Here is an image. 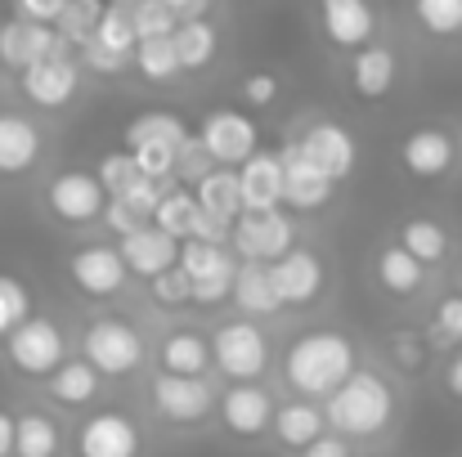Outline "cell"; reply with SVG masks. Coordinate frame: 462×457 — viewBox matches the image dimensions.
I'll return each mask as SVG.
<instances>
[{
  "mask_svg": "<svg viewBox=\"0 0 462 457\" xmlns=\"http://www.w3.org/2000/svg\"><path fill=\"white\" fill-rule=\"evenodd\" d=\"M328 408V431H337V435H346V440H377V435H386L391 431V422H395V386L382 377V372H373V368H355L350 377H346V386H337L328 399H323Z\"/></svg>",
  "mask_w": 462,
  "mask_h": 457,
  "instance_id": "1",
  "label": "cell"
},
{
  "mask_svg": "<svg viewBox=\"0 0 462 457\" xmlns=\"http://www.w3.org/2000/svg\"><path fill=\"white\" fill-rule=\"evenodd\" d=\"M350 372H355V345L337 327L301 332L283 354V377L306 399H328L337 386H346Z\"/></svg>",
  "mask_w": 462,
  "mask_h": 457,
  "instance_id": "2",
  "label": "cell"
},
{
  "mask_svg": "<svg viewBox=\"0 0 462 457\" xmlns=\"http://www.w3.org/2000/svg\"><path fill=\"white\" fill-rule=\"evenodd\" d=\"M5 359L18 377L27 381H45L63 359H68V336L50 314H32L23 318L9 336H5Z\"/></svg>",
  "mask_w": 462,
  "mask_h": 457,
  "instance_id": "3",
  "label": "cell"
},
{
  "mask_svg": "<svg viewBox=\"0 0 462 457\" xmlns=\"http://www.w3.org/2000/svg\"><path fill=\"white\" fill-rule=\"evenodd\" d=\"M81 359H90L104 377H131V372L144 368L149 345H144V336H140L135 323L104 314V318H95L81 332Z\"/></svg>",
  "mask_w": 462,
  "mask_h": 457,
  "instance_id": "4",
  "label": "cell"
},
{
  "mask_svg": "<svg viewBox=\"0 0 462 457\" xmlns=\"http://www.w3.org/2000/svg\"><path fill=\"white\" fill-rule=\"evenodd\" d=\"M211 363L229 381H261L270 368V336L256 327V318H234L211 332Z\"/></svg>",
  "mask_w": 462,
  "mask_h": 457,
  "instance_id": "5",
  "label": "cell"
},
{
  "mask_svg": "<svg viewBox=\"0 0 462 457\" xmlns=\"http://www.w3.org/2000/svg\"><path fill=\"white\" fill-rule=\"evenodd\" d=\"M229 247L243 260L274 265L279 256H288L297 247V224H292V215L283 206H274V211H243L229 224Z\"/></svg>",
  "mask_w": 462,
  "mask_h": 457,
  "instance_id": "6",
  "label": "cell"
},
{
  "mask_svg": "<svg viewBox=\"0 0 462 457\" xmlns=\"http://www.w3.org/2000/svg\"><path fill=\"white\" fill-rule=\"evenodd\" d=\"M45 206L59 224L68 229H86L95 220H104V206H108V188L95 170H59L45 188Z\"/></svg>",
  "mask_w": 462,
  "mask_h": 457,
  "instance_id": "7",
  "label": "cell"
},
{
  "mask_svg": "<svg viewBox=\"0 0 462 457\" xmlns=\"http://www.w3.org/2000/svg\"><path fill=\"white\" fill-rule=\"evenodd\" d=\"M153 408L162 422L175 426H198L216 413V386L207 377H175V372H157L149 381Z\"/></svg>",
  "mask_w": 462,
  "mask_h": 457,
  "instance_id": "8",
  "label": "cell"
},
{
  "mask_svg": "<svg viewBox=\"0 0 462 457\" xmlns=\"http://www.w3.org/2000/svg\"><path fill=\"white\" fill-rule=\"evenodd\" d=\"M140 449H144V431L122 408L90 413L77 431V457H140Z\"/></svg>",
  "mask_w": 462,
  "mask_h": 457,
  "instance_id": "9",
  "label": "cell"
},
{
  "mask_svg": "<svg viewBox=\"0 0 462 457\" xmlns=\"http://www.w3.org/2000/svg\"><path fill=\"white\" fill-rule=\"evenodd\" d=\"M18 86H23V95H27L32 108L59 113V108L72 104V95H77V86H81V68H77V59L63 50V54H50V59L32 63L27 72H18Z\"/></svg>",
  "mask_w": 462,
  "mask_h": 457,
  "instance_id": "10",
  "label": "cell"
},
{
  "mask_svg": "<svg viewBox=\"0 0 462 457\" xmlns=\"http://www.w3.org/2000/svg\"><path fill=\"white\" fill-rule=\"evenodd\" d=\"M198 144L216 166H243L256 152V122L238 108H216L198 126Z\"/></svg>",
  "mask_w": 462,
  "mask_h": 457,
  "instance_id": "11",
  "label": "cell"
},
{
  "mask_svg": "<svg viewBox=\"0 0 462 457\" xmlns=\"http://www.w3.org/2000/svg\"><path fill=\"white\" fill-rule=\"evenodd\" d=\"M68 274H72L77 292H81V297H90V301H108V297H117V292L126 288V279H131V270H126L122 251H117V247H108V242H90V247L72 251Z\"/></svg>",
  "mask_w": 462,
  "mask_h": 457,
  "instance_id": "12",
  "label": "cell"
},
{
  "mask_svg": "<svg viewBox=\"0 0 462 457\" xmlns=\"http://www.w3.org/2000/svg\"><path fill=\"white\" fill-rule=\"evenodd\" d=\"M274 399L261 381H238L220 395V426L238 440H261L274 426Z\"/></svg>",
  "mask_w": 462,
  "mask_h": 457,
  "instance_id": "13",
  "label": "cell"
},
{
  "mask_svg": "<svg viewBox=\"0 0 462 457\" xmlns=\"http://www.w3.org/2000/svg\"><path fill=\"white\" fill-rule=\"evenodd\" d=\"M63 36L54 23H32V18H9L0 27V63L9 72H27L32 63L50 59V54H63Z\"/></svg>",
  "mask_w": 462,
  "mask_h": 457,
  "instance_id": "14",
  "label": "cell"
},
{
  "mask_svg": "<svg viewBox=\"0 0 462 457\" xmlns=\"http://www.w3.org/2000/svg\"><path fill=\"white\" fill-rule=\"evenodd\" d=\"M400 161L413 179H445L458 166V140L445 126H418V131L404 135Z\"/></svg>",
  "mask_w": 462,
  "mask_h": 457,
  "instance_id": "15",
  "label": "cell"
},
{
  "mask_svg": "<svg viewBox=\"0 0 462 457\" xmlns=\"http://www.w3.org/2000/svg\"><path fill=\"white\" fill-rule=\"evenodd\" d=\"M279 157H283V206H292V211H319V206L332 202L337 179H328V175L310 161L306 149H301V140L283 144Z\"/></svg>",
  "mask_w": 462,
  "mask_h": 457,
  "instance_id": "16",
  "label": "cell"
},
{
  "mask_svg": "<svg viewBox=\"0 0 462 457\" xmlns=\"http://www.w3.org/2000/svg\"><path fill=\"white\" fill-rule=\"evenodd\" d=\"M270 274H274L279 301L292 305V309L314 305L323 297V288H328V270H323L319 251H310V247H292L288 256H279V260L270 265Z\"/></svg>",
  "mask_w": 462,
  "mask_h": 457,
  "instance_id": "17",
  "label": "cell"
},
{
  "mask_svg": "<svg viewBox=\"0 0 462 457\" xmlns=\"http://www.w3.org/2000/svg\"><path fill=\"white\" fill-rule=\"evenodd\" d=\"M319 23H323V36L350 54L373 45V36H377L373 0H319Z\"/></svg>",
  "mask_w": 462,
  "mask_h": 457,
  "instance_id": "18",
  "label": "cell"
},
{
  "mask_svg": "<svg viewBox=\"0 0 462 457\" xmlns=\"http://www.w3.org/2000/svg\"><path fill=\"white\" fill-rule=\"evenodd\" d=\"M117 251H122L126 270H131L135 279H149V283H153L157 274H166V270L180 265V242H175L171 233H162L157 224H144V229L126 233V238L117 242Z\"/></svg>",
  "mask_w": 462,
  "mask_h": 457,
  "instance_id": "19",
  "label": "cell"
},
{
  "mask_svg": "<svg viewBox=\"0 0 462 457\" xmlns=\"http://www.w3.org/2000/svg\"><path fill=\"white\" fill-rule=\"evenodd\" d=\"M301 149L306 157L328 175V179H346L359 161V149H355V135L341 126V122H314L306 135H301Z\"/></svg>",
  "mask_w": 462,
  "mask_h": 457,
  "instance_id": "20",
  "label": "cell"
},
{
  "mask_svg": "<svg viewBox=\"0 0 462 457\" xmlns=\"http://www.w3.org/2000/svg\"><path fill=\"white\" fill-rule=\"evenodd\" d=\"M238 184H243V211H274V206H283V157L256 149L238 166Z\"/></svg>",
  "mask_w": 462,
  "mask_h": 457,
  "instance_id": "21",
  "label": "cell"
},
{
  "mask_svg": "<svg viewBox=\"0 0 462 457\" xmlns=\"http://www.w3.org/2000/svg\"><path fill=\"white\" fill-rule=\"evenodd\" d=\"M45 152V135L23 113H0V175H27Z\"/></svg>",
  "mask_w": 462,
  "mask_h": 457,
  "instance_id": "22",
  "label": "cell"
},
{
  "mask_svg": "<svg viewBox=\"0 0 462 457\" xmlns=\"http://www.w3.org/2000/svg\"><path fill=\"white\" fill-rule=\"evenodd\" d=\"M400 81V59L391 45H364L350 59V86L359 99H386Z\"/></svg>",
  "mask_w": 462,
  "mask_h": 457,
  "instance_id": "23",
  "label": "cell"
},
{
  "mask_svg": "<svg viewBox=\"0 0 462 457\" xmlns=\"http://www.w3.org/2000/svg\"><path fill=\"white\" fill-rule=\"evenodd\" d=\"M99 381H104V372H99L90 359H72V354H68V359L45 377V395H50L59 408H86V404L104 390Z\"/></svg>",
  "mask_w": 462,
  "mask_h": 457,
  "instance_id": "24",
  "label": "cell"
},
{
  "mask_svg": "<svg viewBox=\"0 0 462 457\" xmlns=\"http://www.w3.org/2000/svg\"><path fill=\"white\" fill-rule=\"evenodd\" d=\"M229 301L238 305L247 318H270V314L283 309L279 288H274V274H270V265H261V260H243V265H238V274H234V297H229Z\"/></svg>",
  "mask_w": 462,
  "mask_h": 457,
  "instance_id": "25",
  "label": "cell"
},
{
  "mask_svg": "<svg viewBox=\"0 0 462 457\" xmlns=\"http://www.w3.org/2000/svg\"><path fill=\"white\" fill-rule=\"evenodd\" d=\"M198 206L220 220V224H234L243 215V184H238V166H211L202 179H198Z\"/></svg>",
  "mask_w": 462,
  "mask_h": 457,
  "instance_id": "26",
  "label": "cell"
},
{
  "mask_svg": "<svg viewBox=\"0 0 462 457\" xmlns=\"http://www.w3.org/2000/svg\"><path fill=\"white\" fill-rule=\"evenodd\" d=\"M157 363H162V372H175V377H207V368H211V341L202 332H193V327H180V332L162 336Z\"/></svg>",
  "mask_w": 462,
  "mask_h": 457,
  "instance_id": "27",
  "label": "cell"
},
{
  "mask_svg": "<svg viewBox=\"0 0 462 457\" xmlns=\"http://www.w3.org/2000/svg\"><path fill=\"white\" fill-rule=\"evenodd\" d=\"M274 440L283 444V449H310L319 435H328V413L314 404V399H292V404H283L279 413H274Z\"/></svg>",
  "mask_w": 462,
  "mask_h": 457,
  "instance_id": "28",
  "label": "cell"
},
{
  "mask_svg": "<svg viewBox=\"0 0 462 457\" xmlns=\"http://www.w3.org/2000/svg\"><path fill=\"white\" fill-rule=\"evenodd\" d=\"M377 283H382V292L409 301V297H418L427 288V265L418 256H409L400 242H391V247L377 251Z\"/></svg>",
  "mask_w": 462,
  "mask_h": 457,
  "instance_id": "29",
  "label": "cell"
},
{
  "mask_svg": "<svg viewBox=\"0 0 462 457\" xmlns=\"http://www.w3.org/2000/svg\"><path fill=\"white\" fill-rule=\"evenodd\" d=\"M63 453V426L54 413L27 408L18 413V435H14V457H59Z\"/></svg>",
  "mask_w": 462,
  "mask_h": 457,
  "instance_id": "30",
  "label": "cell"
},
{
  "mask_svg": "<svg viewBox=\"0 0 462 457\" xmlns=\"http://www.w3.org/2000/svg\"><path fill=\"white\" fill-rule=\"evenodd\" d=\"M193 140V131L175 117V113H166V108H149V113H140V117H131V126H126V149H140V144H166V149H184Z\"/></svg>",
  "mask_w": 462,
  "mask_h": 457,
  "instance_id": "31",
  "label": "cell"
},
{
  "mask_svg": "<svg viewBox=\"0 0 462 457\" xmlns=\"http://www.w3.org/2000/svg\"><path fill=\"white\" fill-rule=\"evenodd\" d=\"M395 242H400L409 256H418L422 265H440V260L449 256V247H454L449 229H445L440 220H431V215H413V220H404Z\"/></svg>",
  "mask_w": 462,
  "mask_h": 457,
  "instance_id": "32",
  "label": "cell"
},
{
  "mask_svg": "<svg viewBox=\"0 0 462 457\" xmlns=\"http://www.w3.org/2000/svg\"><path fill=\"white\" fill-rule=\"evenodd\" d=\"M153 224L162 229V233H171L175 242L193 238V233H198V224H202L198 193H189V188H166V193H162V202H157V211H153Z\"/></svg>",
  "mask_w": 462,
  "mask_h": 457,
  "instance_id": "33",
  "label": "cell"
},
{
  "mask_svg": "<svg viewBox=\"0 0 462 457\" xmlns=\"http://www.w3.org/2000/svg\"><path fill=\"white\" fill-rule=\"evenodd\" d=\"M171 41H175V50H180L184 72H202V68L216 59V50H220V32H216L211 18H184Z\"/></svg>",
  "mask_w": 462,
  "mask_h": 457,
  "instance_id": "34",
  "label": "cell"
},
{
  "mask_svg": "<svg viewBox=\"0 0 462 457\" xmlns=\"http://www.w3.org/2000/svg\"><path fill=\"white\" fill-rule=\"evenodd\" d=\"M135 72H140L144 81H153V86H166V81H175V77L184 72L175 41H171V36H153V41H140V45H135Z\"/></svg>",
  "mask_w": 462,
  "mask_h": 457,
  "instance_id": "35",
  "label": "cell"
},
{
  "mask_svg": "<svg viewBox=\"0 0 462 457\" xmlns=\"http://www.w3.org/2000/svg\"><path fill=\"white\" fill-rule=\"evenodd\" d=\"M90 41L135 63V45H140V32H135V18H131V5H108Z\"/></svg>",
  "mask_w": 462,
  "mask_h": 457,
  "instance_id": "36",
  "label": "cell"
},
{
  "mask_svg": "<svg viewBox=\"0 0 462 457\" xmlns=\"http://www.w3.org/2000/svg\"><path fill=\"white\" fill-rule=\"evenodd\" d=\"M413 23L436 41L462 36V0H413Z\"/></svg>",
  "mask_w": 462,
  "mask_h": 457,
  "instance_id": "37",
  "label": "cell"
},
{
  "mask_svg": "<svg viewBox=\"0 0 462 457\" xmlns=\"http://www.w3.org/2000/svg\"><path fill=\"white\" fill-rule=\"evenodd\" d=\"M229 265H234V256L225 251V242H202V238H184L180 242V270L189 279H207V274H220Z\"/></svg>",
  "mask_w": 462,
  "mask_h": 457,
  "instance_id": "38",
  "label": "cell"
},
{
  "mask_svg": "<svg viewBox=\"0 0 462 457\" xmlns=\"http://www.w3.org/2000/svg\"><path fill=\"white\" fill-rule=\"evenodd\" d=\"M104 9H108L104 0H68L63 18L54 23V27H59V36H63V45H86V41L95 36V27H99Z\"/></svg>",
  "mask_w": 462,
  "mask_h": 457,
  "instance_id": "39",
  "label": "cell"
},
{
  "mask_svg": "<svg viewBox=\"0 0 462 457\" xmlns=\"http://www.w3.org/2000/svg\"><path fill=\"white\" fill-rule=\"evenodd\" d=\"M23 318H32V292H27V283L14 279V274H0V341H5Z\"/></svg>",
  "mask_w": 462,
  "mask_h": 457,
  "instance_id": "40",
  "label": "cell"
},
{
  "mask_svg": "<svg viewBox=\"0 0 462 457\" xmlns=\"http://www.w3.org/2000/svg\"><path fill=\"white\" fill-rule=\"evenodd\" d=\"M95 175L104 179L108 197H122V193H126L131 184H140V179H144L131 152H104V157H99V170H95Z\"/></svg>",
  "mask_w": 462,
  "mask_h": 457,
  "instance_id": "41",
  "label": "cell"
},
{
  "mask_svg": "<svg viewBox=\"0 0 462 457\" xmlns=\"http://www.w3.org/2000/svg\"><path fill=\"white\" fill-rule=\"evenodd\" d=\"M131 18H135V32L140 41H153V36H175L180 18L162 5V0H135L131 5Z\"/></svg>",
  "mask_w": 462,
  "mask_h": 457,
  "instance_id": "42",
  "label": "cell"
},
{
  "mask_svg": "<svg viewBox=\"0 0 462 457\" xmlns=\"http://www.w3.org/2000/svg\"><path fill=\"white\" fill-rule=\"evenodd\" d=\"M149 297H153L162 309H180V305L193 301V279L175 265V270H166V274H157L153 283H149Z\"/></svg>",
  "mask_w": 462,
  "mask_h": 457,
  "instance_id": "43",
  "label": "cell"
},
{
  "mask_svg": "<svg viewBox=\"0 0 462 457\" xmlns=\"http://www.w3.org/2000/svg\"><path fill=\"white\" fill-rule=\"evenodd\" d=\"M126 152L135 157L140 175L153 179V184H162V179L175 175V157H180V149H166V144H140V149H126Z\"/></svg>",
  "mask_w": 462,
  "mask_h": 457,
  "instance_id": "44",
  "label": "cell"
},
{
  "mask_svg": "<svg viewBox=\"0 0 462 457\" xmlns=\"http://www.w3.org/2000/svg\"><path fill=\"white\" fill-rule=\"evenodd\" d=\"M234 274L238 265L220 270V274H207V279H193V305H220L234 297Z\"/></svg>",
  "mask_w": 462,
  "mask_h": 457,
  "instance_id": "45",
  "label": "cell"
},
{
  "mask_svg": "<svg viewBox=\"0 0 462 457\" xmlns=\"http://www.w3.org/2000/svg\"><path fill=\"white\" fill-rule=\"evenodd\" d=\"M238 95H243L247 108H270L279 99V77L274 72H247L243 86H238Z\"/></svg>",
  "mask_w": 462,
  "mask_h": 457,
  "instance_id": "46",
  "label": "cell"
},
{
  "mask_svg": "<svg viewBox=\"0 0 462 457\" xmlns=\"http://www.w3.org/2000/svg\"><path fill=\"white\" fill-rule=\"evenodd\" d=\"M104 224H108L117 238H126V233H135V229H144V224H153V220H144L126 197H108V206H104Z\"/></svg>",
  "mask_w": 462,
  "mask_h": 457,
  "instance_id": "47",
  "label": "cell"
},
{
  "mask_svg": "<svg viewBox=\"0 0 462 457\" xmlns=\"http://www.w3.org/2000/svg\"><path fill=\"white\" fill-rule=\"evenodd\" d=\"M436 332H440V341L462 345V292L458 297H445L436 305Z\"/></svg>",
  "mask_w": 462,
  "mask_h": 457,
  "instance_id": "48",
  "label": "cell"
},
{
  "mask_svg": "<svg viewBox=\"0 0 462 457\" xmlns=\"http://www.w3.org/2000/svg\"><path fill=\"white\" fill-rule=\"evenodd\" d=\"M81 63H86L90 72H99V77H117L131 59H122V54H113V50H104V45L86 41V45H81Z\"/></svg>",
  "mask_w": 462,
  "mask_h": 457,
  "instance_id": "49",
  "label": "cell"
},
{
  "mask_svg": "<svg viewBox=\"0 0 462 457\" xmlns=\"http://www.w3.org/2000/svg\"><path fill=\"white\" fill-rule=\"evenodd\" d=\"M68 9V0H18V18H32V23H59Z\"/></svg>",
  "mask_w": 462,
  "mask_h": 457,
  "instance_id": "50",
  "label": "cell"
},
{
  "mask_svg": "<svg viewBox=\"0 0 462 457\" xmlns=\"http://www.w3.org/2000/svg\"><path fill=\"white\" fill-rule=\"evenodd\" d=\"M301 457H355V449H350V440H346V435L328 431V435H319L310 449H301Z\"/></svg>",
  "mask_w": 462,
  "mask_h": 457,
  "instance_id": "51",
  "label": "cell"
},
{
  "mask_svg": "<svg viewBox=\"0 0 462 457\" xmlns=\"http://www.w3.org/2000/svg\"><path fill=\"white\" fill-rule=\"evenodd\" d=\"M162 5L184 23V18H207V5H211V0H162Z\"/></svg>",
  "mask_w": 462,
  "mask_h": 457,
  "instance_id": "52",
  "label": "cell"
},
{
  "mask_svg": "<svg viewBox=\"0 0 462 457\" xmlns=\"http://www.w3.org/2000/svg\"><path fill=\"white\" fill-rule=\"evenodd\" d=\"M14 435H18V417L0 408V457H14Z\"/></svg>",
  "mask_w": 462,
  "mask_h": 457,
  "instance_id": "53",
  "label": "cell"
},
{
  "mask_svg": "<svg viewBox=\"0 0 462 457\" xmlns=\"http://www.w3.org/2000/svg\"><path fill=\"white\" fill-rule=\"evenodd\" d=\"M445 386H449L454 399H462V350L449 359V368H445Z\"/></svg>",
  "mask_w": 462,
  "mask_h": 457,
  "instance_id": "54",
  "label": "cell"
},
{
  "mask_svg": "<svg viewBox=\"0 0 462 457\" xmlns=\"http://www.w3.org/2000/svg\"><path fill=\"white\" fill-rule=\"evenodd\" d=\"M104 5H135V0H104Z\"/></svg>",
  "mask_w": 462,
  "mask_h": 457,
  "instance_id": "55",
  "label": "cell"
}]
</instances>
